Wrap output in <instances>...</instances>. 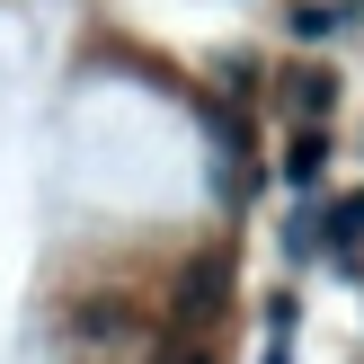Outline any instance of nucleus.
I'll use <instances>...</instances> for the list:
<instances>
[{
    "instance_id": "obj_1",
    "label": "nucleus",
    "mask_w": 364,
    "mask_h": 364,
    "mask_svg": "<svg viewBox=\"0 0 364 364\" xmlns=\"http://www.w3.org/2000/svg\"><path fill=\"white\" fill-rule=\"evenodd\" d=\"M320 169H329V142H320V134L284 142V178H294V187H320Z\"/></svg>"
},
{
    "instance_id": "obj_2",
    "label": "nucleus",
    "mask_w": 364,
    "mask_h": 364,
    "mask_svg": "<svg viewBox=\"0 0 364 364\" xmlns=\"http://www.w3.org/2000/svg\"><path fill=\"white\" fill-rule=\"evenodd\" d=\"M284 98H294V116H329V98H338V89H329V71H302Z\"/></svg>"
},
{
    "instance_id": "obj_3",
    "label": "nucleus",
    "mask_w": 364,
    "mask_h": 364,
    "mask_svg": "<svg viewBox=\"0 0 364 364\" xmlns=\"http://www.w3.org/2000/svg\"><path fill=\"white\" fill-rule=\"evenodd\" d=\"M213 294H223V267L205 258V267L187 276V320H205V311H213Z\"/></svg>"
},
{
    "instance_id": "obj_4",
    "label": "nucleus",
    "mask_w": 364,
    "mask_h": 364,
    "mask_svg": "<svg viewBox=\"0 0 364 364\" xmlns=\"http://www.w3.org/2000/svg\"><path fill=\"white\" fill-rule=\"evenodd\" d=\"M338 27H347V9H320V0L294 9V36H302V45H320V36H338Z\"/></svg>"
},
{
    "instance_id": "obj_5",
    "label": "nucleus",
    "mask_w": 364,
    "mask_h": 364,
    "mask_svg": "<svg viewBox=\"0 0 364 364\" xmlns=\"http://www.w3.org/2000/svg\"><path fill=\"white\" fill-rule=\"evenodd\" d=\"M329 240H338V249L364 240V196H338V205H329Z\"/></svg>"
},
{
    "instance_id": "obj_6",
    "label": "nucleus",
    "mask_w": 364,
    "mask_h": 364,
    "mask_svg": "<svg viewBox=\"0 0 364 364\" xmlns=\"http://www.w3.org/2000/svg\"><path fill=\"white\" fill-rule=\"evenodd\" d=\"M160 364H205V347H160Z\"/></svg>"
},
{
    "instance_id": "obj_7",
    "label": "nucleus",
    "mask_w": 364,
    "mask_h": 364,
    "mask_svg": "<svg viewBox=\"0 0 364 364\" xmlns=\"http://www.w3.org/2000/svg\"><path fill=\"white\" fill-rule=\"evenodd\" d=\"M267 364H284V329H276V347H267Z\"/></svg>"
}]
</instances>
